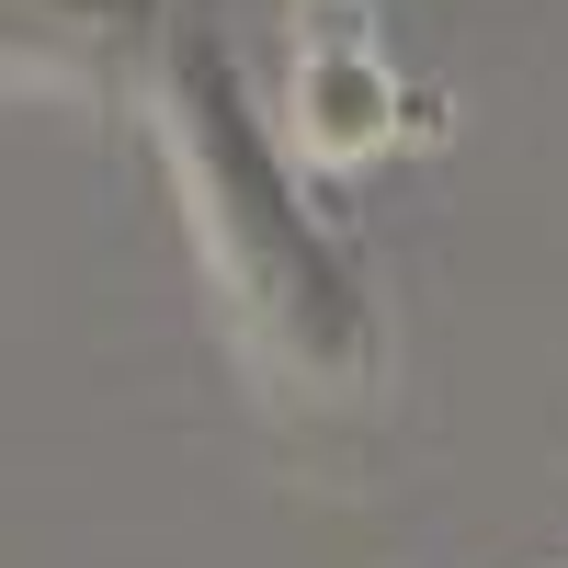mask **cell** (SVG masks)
<instances>
[{
	"label": "cell",
	"mask_w": 568,
	"mask_h": 568,
	"mask_svg": "<svg viewBox=\"0 0 568 568\" xmlns=\"http://www.w3.org/2000/svg\"><path fill=\"white\" fill-rule=\"evenodd\" d=\"M171 125H182V171L205 182V216H216V240H227V273H240V296H251V329H262L273 353H296L307 375H364V353H375L364 296H318V284H296V273L273 262V240L296 251V262H329V251H318V227L284 205V182L262 160L240 91L216 80L205 45L171 58Z\"/></svg>",
	"instance_id": "1"
},
{
	"label": "cell",
	"mask_w": 568,
	"mask_h": 568,
	"mask_svg": "<svg viewBox=\"0 0 568 568\" xmlns=\"http://www.w3.org/2000/svg\"><path fill=\"white\" fill-rule=\"evenodd\" d=\"M296 136L307 160H375L387 136L409 125V80L387 69V45H375L364 0H296Z\"/></svg>",
	"instance_id": "2"
}]
</instances>
